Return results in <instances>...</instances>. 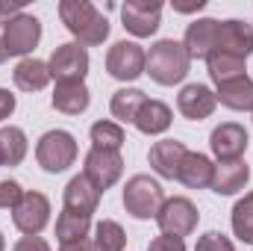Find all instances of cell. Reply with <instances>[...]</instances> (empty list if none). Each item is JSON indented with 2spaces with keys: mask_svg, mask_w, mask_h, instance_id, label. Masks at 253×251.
<instances>
[{
  "mask_svg": "<svg viewBox=\"0 0 253 251\" xmlns=\"http://www.w3.org/2000/svg\"><path fill=\"white\" fill-rule=\"evenodd\" d=\"M59 18L80 45H103L109 36V21L88 3V0H62Z\"/></svg>",
  "mask_w": 253,
  "mask_h": 251,
  "instance_id": "1",
  "label": "cell"
},
{
  "mask_svg": "<svg viewBox=\"0 0 253 251\" xmlns=\"http://www.w3.org/2000/svg\"><path fill=\"white\" fill-rule=\"evenodd\" d=\"M189 65H191V60L180 42L162 39V42H156L150 48L144 74H150V80H156L159 86H174V83H180L189 74Z\"/></svg>",
  "mask_w": 253,
  "mask_h": 251,
  "instance_id": "2",
  "label": "cell"
},
{
  "mask_svg": "<svg viewBox=\"0 0 253 251\" xmlns=\"http://www.w3.org/2000/svg\"><path fill=\"white\" fill-rule=\"evenodd\" d=\"M165 204V189L150 175H132L124 187V207L135 219H156Z\"/></svg>",
  "mask_w": 253,
  "mask_h": 251,
  "instance_id": "3",
  "label": "cell"
},
{
  "mask_svg": "<svg viewBox=\"0 0 253 251\" xmlns=\"http://www.w3.org/2000/svg\"><path fill=\"white\" fill-rule=\"evenodd\" d=\"M36 160L44 172L59 175L77 160V142L68 130H47L36 145Z\"/></svg>",
  "mask_w": 253,
  "mask_h": 251,
  "instance_id": "4",
  "label": "cell"
},
{
  "mask_svg": "<svg viewBox=\"0 0 253 251\" xmlns=\"http://www.w3.org/2000/svg\"><path fill=\"white\" fill-rule=\"evenodd\" d=\"M197 222H200L197 207L191 204L189 198H183V195L165 198V204H162V210H159V216H156L159 231L168 234V237H180V240L189 237V234H194Z\"/></svg>",
  "mask_w": 253,
  "mask_h": 251,
  "instance_id": "5",
  "label": "cell"
},
{
  "mask_svg": "<svg viewBox=\"0 0 253 251\" xmlns=\"http://www.w3.org/2000/svg\"><path fill=\"white\" fill-rule=\"evenodd\" d=\"M12 222L24 237H39L50 222V201L42 192H24L12 210Z\"/></svg>",
  "mask_w": 253,
  "mask_h": 251,
  "instance_id": "6",
  "label": "cell"
},
{
  "mask_svg": "<svg viewBox=\"0 0 253 251\" xmlns=\"http://www.w3.org/2000/svg\"><path fill=\"white\" fill-rule=\"evenodd\" d=\"M47 68L56 83H83V77L88 74V54L80 42H68L53 51Z\"/></svg>",
  "mask_w": 253,
  "mask_h": 251,
  "instance_id": "7",
  "label": "cell"
},
{
  "mask_svg": "<svg viewBox=\"0 0 253 251\" xmlns=\"http://www.w3.org/2000/svg\"><path fill=\"white\" fill-rule=\"evenodd\" d=\"M83 175L94 184L97 192H106L109 187H115L124 175V160L118 151H103V148H91L85 154V169Z\"/></svg>",
  "mask_w": 253,
  "mask_h": 251,
  "instance_id": "8",
  "label": "cell"
},
{
  "mask_svg": "<svg viewBox=\"0 0 253 251\" xmlns=\"http://www.w3.org/2000/svg\"><path fill=\"white\" fill-rule=\"evenodd\" d=\"M3 39H6V54L9 57H27L39 39H42V21L36 15H15L3 21Z\"/></svg>",
  "mask_w": 253,
  "mask_h": 251,
  "instance_id": "9",
  "label": "cell"
},
{
  "mask_svg": "<svg viewBox=\"0 0 253 251\" xmlns=\"http://www.w3.org/2000/svg\"><path fill=\"white\" fill-rule=\"evenodd\" d=\"M144 65H147V54L135 42H115L106 54V71L124 83L138 80L144 74Z\"/></svg>",
  "mask_w": 253,
  "mask_h": 251,
  "instance_id": "10",
  "label": "cell"
},
{
  "mask_svg": "<svg viewBox=\"0 0 253 251\" xmlns=\"http://www.w3.org/2000/svg\"><path fill=\"white\" fill-rule=\"evenodd\" d=\"M121 18H124V27L138 36V39H147L159 30V21H162V3H150V0H126L121 6Z\"/></svg>",
  "mask_w": 253,
  "mask_h": 251,
  "instance_id": "11",
  "label": "cell"
},
{
  "mask_svg": "<svg viewBox=\"0 0 253 251\" xmlns=\"http://www.w3.org/2000/svg\"><path fill=\"white\" fill-rule=\"evenodd\" d=\"M248 130L236 122H224L212 130L209 136V145H212V154L218 157V163H233V160H242V154L248 151Z\"/></svg>",
  "mask_w": 253,
  "mask_h": 251,
  "instance_id": "12",
  "label": "cell"
},
{
  "mask_svg": "<svg viewBox=\"0 0 253 251\" xmlns=\"http://www.w3.org/2000/svg\"><path fill=\"white\" fill-rule=\"evenodd\" d=\"M215 54H230L248 60L253 54V27L248 21H218V45Z\"/></svg>",
  "mask_w": 253,
  "mask_h": 251,
  "instance_id": "13",
  "label": "cell"
},
{
  "mask_svg": "<svg viewBox=\"0 0 253 251\" xmlns=\"http://www.w3.org/2000/svg\"><path fill=\"white\" fill-rule=\"evenodd\" d=\"M215 45H218V21L215 18H200V21L189 24L186 39H183L189 60H209L215 54Z\"/></svg>",
  "mask_w": 253,
  "mask_h": 251,
  "instance_id": "14",
  "label": "cell"
},
{
  "mask_svg": "<svg viewBox=\"0 0 253 251\" xmlns=\"http://www.w3.org/2000/svg\"><path fill=\"white\" fill-rule=\"evenodd\" d=\"M177 107H180V113H183L189 122H203V119H209V116L215 113L218 98H215V92H212L209 86H203V83H189V86L180 92Z\"/></svg>",
  "mask_w": 253,
  "mask_h": 251,
  "instance_id": "15",
  "label": "cell"
},
{
  "mask_svg": "<svg viewBox=\"0 0 253 251\" xmlns=\"http://www.w3.org/2000/svg\"><path fill=\"white\" fill-rule=\"evenodd\" d=\"M183 157H186V145H183V142H177V139H162V142H156V145L150 148V157H147V160H150V169H153L159 178L174 181L177 172H180Z\"/></svg>",
  "mask_w": 253,
  "mask_h": 251,
  "instance_id": "16",
  "label": "cell"
},
{
  "mask_svg": "<svg viewBox=\"0 0 253 251\" xmlns=\"http://www.w3.org/2000/svg\"><path fill=\"white\" fill-rule=\"evenodd\" d=\"M100 204V192L94 189V184L85 175H77L68 181L65 187V210L80 213V216H91Z\"/></svg>",
  "mask_w": 253,
  "mask_h": 251,
  "instance_id": "17",
  "label": "cell"
},
{
  "mask_svg": "<svg viewBox=\"0 0 253 251\" xmlns=\"http://www.w3.org/2000/svg\"><path fill=\"white\" fill-rule=\"evenodd\" d=\"M212 178H215L212 160L206 154L186 151V157L180 163V172H177V181H183L189 189H206V187H212Z\"/></svg>",
  "mask_w": 253,
  "mask_h": 251,
  "instance_id": "18",
  "label": "cell"
},
{
  "mask_svg": "<svg viewBox=\"0 0 253 251\" xmlns=\"http://www.w3.org/2000/svg\"><path fill=\"white\" fill-rule=\"evenodd\" d=\"M251 181V166L245 160H233V163H218L215 166V178H212V192L218 195H236L239 189Z\"/></svg>",
  "mask_w": 253,
  "mask_h": 251,
  "instance_id": "19",
  "label": "cell"
},
{
  "mask_svg": "<svg viewBox=\"0 0 253 251\" xmlns=\"http://www.w3.org/2000/svg\"><path fill=\"white\" fill-rule=\"evenodd\" d=\"M88 104H91V95H88L85 83H56L53 110H59L65 116H80L88 110Z\"/></svg>",
  "mask_w": 253,
  "mask_h": 251,
  "instance_id": "20",
  "label": "cell"
},
{
  "mask_svg": "<svg viewBox=\"0 0 253 251\" xmlns=\"http://www.w3.org/2000/svg\"><path fill=\"white\" fill-rule=\"evenodd\" d=\"M215 98H218V104H224L227 110H236V113L253 110V80L251 77H239V80L221 83Z\"/></svg>",
  "mask_w": 253,
  "mask_h": 251,
  "instance_id": "21",
  "label": "cell"
},
{
  "mask_svg": "<svg viewBox=\"0 0 253 251\" xmlns=\"http://www.w3.org/2000/svg\"><path fill=\"white\" fill-rule=\"evenodd\" d=\"M12 77H15V86L24 89V92H39V89H44L53 80L47 63H42V60H21L15 65Z\"/></svg>",
  "mask_w": 253,
  "mask_h": 251,
  "instance_id": "22",
  "label": "cell"
},
{
  "mask_svg": "<svg viewBox=\"0 0 253 251\" xmlns=\"http://www.w3.org/2000/svg\"><path fill=\"white\" fill-rule=\"evenodd\" d=\"M171 107L162 104V101H147L141 107V113L135 116V127L147 136H156V133H165L171 127Z\"/></svg>",
  "mask_w": 253,
  "mask_h": 251,
  "instance_id": "23",
  "label": "cell"
},
{
  "mask_svg": "<svg viewBox=\"0 0 253 251\" xmlns=\"http://www.w3.org/2000/svg\"><path fill=\"white\" fill-rule=\"evenodd\" d=\"M144 104H147V98H144V92H141V89H118V92L112 95L109 110H112V116H115L118 122L135 125V116L141 113V107H144Z\"/></svg>",
  "mask_w": 253,
  "mask_h": 251,
  "instance_id": "24",
  "label": "cell"
},
{
  "mask_svg": "<svg viewBox=\"0 0 253 251\" xmlns=\"http://www.w3.org/2000/svg\"><path fill=\"white\" fill-rule=\"evenodd\" d=\"M206 63H209V77L215 80V86L230 83V80H239V77H248V68H245V60H242V57L212 54Z\"/></svg>",
  "mask_w": 253,
  "mask_h": 251,
  "instance_id": "25",
  "label": "cell"
},
{
  "mask_svg": "<svg viewBox=\"0 0 253 251\" xmlns=\"http://www.w3.org/2000/svg\"><path fill=\"white\" fill-rule=\"evenodd\" d=\"M88 228H91V216H80V213H71V210H62L59 219H56V237H59V243L85 240Z\"/></svg>",
  "mask_w": 253,
  "mask_h": 251,
  "instance_id": "26",
  "label": "cell"
},
{
  "mask_svg": "<svg viewBox=\"0 0 253 251\" xmlns=\"http://www.w3.org/2000/svg\"><path fill=\"white\" fill-rule=\"evenodd\" d=\"M0 151H3V166H21L27 157V136L21 127H3L0 130Z\"/></svg>",
  "mask_w": 253,
  "mask_h": 251,
  "instance_id": "27",
  "label": "cell"
},
{
  "mask_svg": "<svg viewBox=\"0 0 253 251\" xmlns=\"http://www.w3.org/2000/svg\"><path fill=\"white\" fill-rule=\"evenodd\" d=\"M126 234L124 228L112 219H103L94 225V249L97 251H124Z\"/></svg>",
  "mask_w": 253,
  "mask_h": 251,
  "instance_id": "28",
  "label": "cell"
},
{
  "mask_svg": "<svg viewBox=\"0 0 253 251\" xmlns=\"http://www.w3.org/2000/svg\"><path fill=\"white\" fill-rule=\"evenodd\" d=\"M233 234L253 246V192H248L236 207H233Z\"/></svg>",
  "mask_w": 253,
  "mask_h": 251,
  "instance_id": "29",
  "label": "cell"
},
{
  "mask_svg": "<svg viewBox=\"0 0 253 251\" xmlns=\"http://www.w3.org/2000/svg\"><path fill=\"white\" fill-rule=\"evenodd\" d=\"M124 127L115 125V122H97L91 125V142L94 148H103V151H121L124 145Z\"/></svg>",
  "mask_w": 253,
  "mask_h": 251,
  "instance_id": "30",
  "label": "cell"
},
{
  "mask_svg": "<svg viewBox=\"0 0 253 251\" xmlns=\"http://www.w3.org/2000/svg\"><path fill=\"white\" fill-rule=\"evenodd\" d=\"M194 251H236V249H233V243H230L224 234L209 231V234H203V237L197 240V249Z\"/></svg>",
  "mask_w": 253,
  "mask_h": 251,
  "instance_id": "31",
  "label": "cell"
},
{
  "mask_svg": "<svg viewBox=\"0 0 253 251\" xmlns=\"http://www.w3.org/2000/svg\"><path fill=\"white\" fill-rule=\"evenodd\" d=\"M21 198H24V189L15 181H0V210H15Z\"/></svg>",
  "mask_w": 253,
  "mask_h": 251,
  "instance_id": "32",
  "label": "cell"
},
{
  "mask_svg": "<svg viewBox=\"0 0 253 251\" xmlns=\"http://www.w3.org/2000/svg\"><path fill=\"white\" fill-rule=\"evenodd\" d=\"M147 251H186V243L180 240V237H168V234H162V237H156Z\"/></svg>",
  "mask_w": 253,
  "mask_h": 251,
  "instance_id": "33",
  "label": "cell"
},
{
  "mask_svg": "<svg viewBox=\"0 0 253 251\" xmlns=\"http://www.w3.org/2000/svg\"><path fill=\"white\" fill-rule=\"evenodd\" d=\"M12 251H50V246H47L42 237H24V240L15 243Z\"/></svg>",
  "mask_w": 253,
  "mask_h": 251,
  "instance_id": "34",
  "label": "cell"
},
{
  "mask_svg": "<svg viewBox=\"0 0 253 251\" xmlns=\"http://www.w3.org/2000/svg\"><path fill=\"white\" fill-rule=\"evenodd\" d=\"M15 113V95H9L6 89H0V122L9 119Z\"/></svg>",
  "mask_w": 253,
  "mask_h": 251,
  "instance_id": "35",
  "label": "cell"
},
{
  "mask_svg": "<svg viewBox=\"0 0 253 251\" xmlns=\"http://www.w3.org/2000/svg\"><path fill=\"white\" fill-rule=\"evenodd\" d=\"M59 251H97V249H94V243L85 237V240H77V243H62Z\"/></svg>",
  "mask_w": 253,
  "mask_h": 251,
  "instance_id": "36",
  "label": "cell"
},
{
  "mask_svg": "<svg viewBox=\"0 0 253 251\" xmlns=\"http://www.w3.org/2000/svg\"><path fill=\"white\" fill-rule=\"evenodd\" d=\"M203 6H206L203 0H197V3H174L177 12H194V9H203Z\"/></svg>",
  "mask_w": 253,
  "mask_h": 251,
  "instance_id": "37",
  "label": "cell"
},
{
  "mask_svg": "<svg viewBox=\"0 0 253 251\" xmlns=\"http://www.w3.org/2000/svg\"><path fill=\"white\" fill-rule=\"evenodd\" d=\"M9 54H6V39H3V21H0V63H6Z\"/></svg>",
  "mask_w": 253,
  "mask_h": 251,
  "instance_id": "38",
  "label": "cell"
},
{
  "mask_svg": "<svg viewBox=\"0 0 253 251\" xmlns=\"http://www.w3.org/2000/svg\"><path fill=\"white\" fill-rule=\"evenodd\" d=\"M6 249V243H3V234H0V251Z\"/></svg>",
  "mask_w": 253,
  "mask_h": 251,
  "instance_id": "39",
  "label": "cell"
},
{
  "mask_svg": "<svg viewBox=\"0 0 253 251\" xmlns=\"http://www.w3.org/2000/svg\"><path fill=\"white\" fill-rule=\"evenodd\" d=\"M0 166H3V151H0Z\"/></svg>",
  "mask_w": 253,
  "mask_h": 251,
  "instance_id": "40",
  "label": "cell"
}]
</instances>
